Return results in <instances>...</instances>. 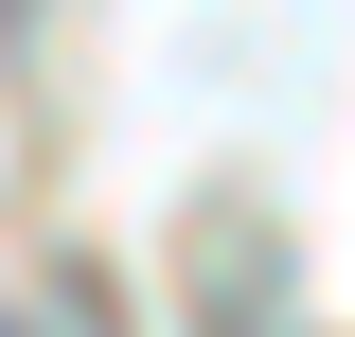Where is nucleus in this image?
<instances>
[{
    "label": "nucleus",
    "instance_id": "1",
    "mask_svg": "<svg viewBox=\"0 0 355 337\" xmlns=\"http://www.w3.org/2000/svg\"><path fill=\"white\" fill-rule=\"evenodd\" d=\"M0 337H18V320H0Z\"/></svg>",
    "mask_w": 355,
    "mask_h": 337
}]
</instances>
